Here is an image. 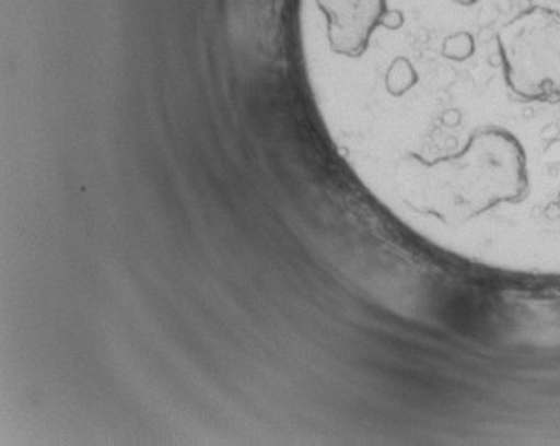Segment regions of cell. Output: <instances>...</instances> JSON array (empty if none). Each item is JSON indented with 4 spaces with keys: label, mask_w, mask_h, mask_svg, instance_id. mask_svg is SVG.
Instances as JSON below:
<instances>
[{
    "label": "cell",
    "mask_w": 560,
    "mask_h": 446,
    "mask_svg": "<svg viewBox=\"0 0 560 446\" xmlns=\"http://www.w3.org/2000/svg\"><path fill=\"white\" fill-rule=\"evenodd\" d=\"M499 73L505 91L527 105H560V13L533 5L499 28Z\"/></svg>",
    "instance_id": "6da1fadb"
},
{
    "label": "cell",
    "mask_w": 560,
    "mask_h": 446,
    "mask_svg": "<svg viewBox=\"0 0 560 446\" xmlns=\"http://www.w3.org/2000/svg\"><path fill=\"white\" fill-rule=\"evenodd\" d=\"M453 2L463 5V8H470V5H476L479 0H453Z\"/></svg>",
    "instance_id": "7a4b0ae2"
},
{
    "label": "cell",
    "mask_w": 560,
    "mask_h": 446,
    "mask_svg": "<svg viewBox=\"0 0 560 446\" xmlns=\"http://www.w3.org/2000/svg\"><path fill=\"white\" fill-rule=\"evenodd\" d=\"M557 2H560V0H557Z\"/></svg>",
    "instance_id": "3957f363"
}]
</instances>
